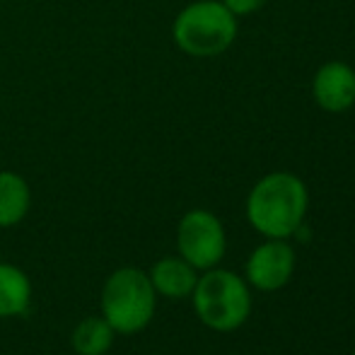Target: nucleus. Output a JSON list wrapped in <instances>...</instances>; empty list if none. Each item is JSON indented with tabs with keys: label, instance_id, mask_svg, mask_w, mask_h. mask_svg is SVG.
<instances>
[{
	"label": "nucleus",
	"instance_id": "nucleus-4",
	"mask_svg": "<svg viewBox=\"0 0 355 355\" xmlns=\"http://www.w3.org/2000/svg\"><path fill=\"white\" fill-rule=\"evenodd\" d=\"M193 309L213 331H234L247 322L252 297L239 276L230 271H208L193 288Z\"/></svg>",
	"mask_w": 355,
	"mask_h": 355
},
{
	"label": "nucleus",
	"instance_id": "nucleus-1",
	"mask_svg": "<svg viewBox=\"0 0 355 355\" xmlns=\"http://www.w3.org/2000/svg\"><path fill=\"white\" fill-rule=\"evenodd\" d=\"M307 213V189L302 179L288 172H273L252 189L247 218L261 234L285 239L297 232Z\"/></svg>",
	"mask_w": 355,
	"mask_h": 355
},
{
	"label": "nucleus",
	"instance_id": "nucleus-2",
	"mask_svg": "<svg viewBox=\"0 0 355 355\" xmlns=\"http://www.w3.org/2000/svg\"><path fill=\"white\" fill-rule=\"evenodd\" d=\"M102 317L116 334H138L153 322L157 293L141 268H119L107 278L99 295Z\"/></svg>",
	"mask_w": 355,
	"mask_h": 355
},
{
	"label": "nucleus",
	"instance_id": "nucleus-12",
	"mask_svg": "<svg viewBox=\"0 0 355 355\" xmlns=\"http://www.w3.org/2000/svg\"><path fill=\"white\" fill-rule=\"evenodd\" d=\"M220 3L225 5V8L230 10V12L237 17V15H252L257 12L259 8H261L266 0H220Z\"/></svg>",
	"mask_w": 355,
	"mask_h": 355
},
{
	"label": "nucleus",
	"instance_id": "nucleus-13",
	"mask_svg": "<svg viewBox=\"0 0 355 355\" xmlns=\"http://www.w3.org/2000/svg\"><path fill=\"white\" fill-rule=\"evenodd\" d=\"M0 3H5V0H0Z\"/></svg>",
	"mask_w": 355,
	"mask_h": 355
},
{
	"label": "nucleus",
	"instance_id": "nucleus-14",
	"mask_svg": "<svg viewBox=\"0 0 355 355\" xmlns=\"http://www.w3.org/2000/svg\"><path fill=\"white\" fill-rule=\"evenodd\" d=\"M353 355H355V351H353Z\"/></svg>",
	"mask_w": 355,
	"mask_h": 355
},
{
	"label": "nucleus",
	"instance_id": "nucleus-6",
	"mask_svg": "<svg viewBox=\"0 0 355 355\" xmlns=\"http://www.w3.org/2000/svg\"><path fill=\"white\" fill-rule=\"evenodd\" d=\"M295 268V252L283 239H271L254 249L247 263V278L259 290H281Z\"/></svg>",
	"mask_w": 355,
	"mask_h": 355
},
{
	"label": "nucleus",
	"instance_id": "nucleus-10",
	"mask_svg": "<svg viewBox=\"0 0 355 355\" xmlns=\"http://www.w3.org/2000/svg\"><path fill=\"white\" fill-rule=\"evenodd\" d=\"M32 304V281L15 263L0 261V319L19 317Z\"/></svg>",
	"mask_w": 355,
	"mask_h": 355
},
{
	"label": "nucleus",
	"instance_id": "nucleus-5",
	"mask_svg": "<svg viewBox=\"0 0 355 355\" xmlns=\"http://www.w3.org/2000/svg\"><path fill=\"white\" fill-rule=\"evenodd\" d=\"M179 254L193 268H213L225 254V230L220 220L208 211H189L177 230Z\"/></svg>",
	"mask_w": 355,
	"mask_h": 355
},
{
	"label": "nucleus",
	"instance_id": "nucleus-7",
	"mask_svg": "<svg viewBox=\"0 0 355 355\" xmlns=\"http://www.w3.org/2000/svg\"><path fill=\"white\" fill-rule=\"evenodd\" d=\"M312 94L324 112H346L355 104V71L341 61L324 63L312 80Z\"/></svg>",
	"mask_w": 355,
	"mask_h": 355
},
{
	"label": "nucleus",
	"instance_id": "nucleus-8",
	"mask_svg": "<svg viewBox=\"0 0 355 355\" xmlns=\"http://www.w3.org/2000/svg\"><path fill=\"white\" fill-rule=\"evenodd\" d=\"M148 278H150V283H153L155 293L164 295V297H172V300L191 295L198 281L196 268L184 261V259H174V257L159 259V261L150 268Z\"/></svg>",
	"mask_w": 355,
	"mask_h": 355
},
{
	"label": "nucleus",
	"instance_id": "nucleus-9",
	"mask_svg": "<svg viewBox=\"0 0 355 355\" xmlns=\"http://www.w3.org/2000/svg\"><path fill=\"white\" fill-rule=\"evenodd\" d=\"M32 208V189L27 179L12 169H0V227H15Z\"/></svg>",
	"mask_w": 355,
	"mask_h": 355
},
{
	"label": "nucleus",
	"instance_id": "nucleus-11",
	"mask_svg": "<svg viewBox=\"0 0 355 355\" xmlns=\"http://www.w3.org/2000/svg\"><path fill=\"white\" fill-rule=\"evenodd\" d=\"M114 331L104 317H87L73 329V351L78 355H104L114 346Z\"/></svg>",
	"mask_w": 355,
	"mask_h": 355
},
{
	"label": "nucleus",
	"instance_id": "nucleus-3",
	"mask_svg": "<svg viewBox=\"0 0 355 355\" xmlns=\"http://www.w3.org/2000/svg\"><path fill=\"white\" fill-rule=\"evenodd\" d=\"M237 37V19L220 0H196L174 17L172 39L193 58L227 51Z\"/></svg>",
	"mask_w": 355,
	"mask_h": 355
}]
</instances>
